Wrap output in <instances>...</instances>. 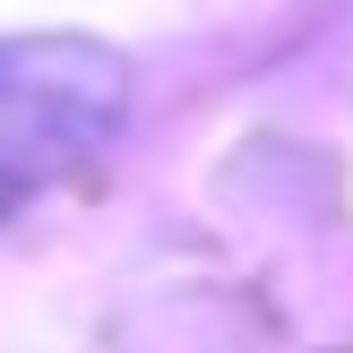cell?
Masks as SVG:
<instances>
[{
  "label": "cell",
  "mask_w": 353,
  "mask_h": 353,
  "mask_svg": "<svg viewBox=\"0 0 353 353\" xmlns=\"http://www.w3.org/2000/svg\"><path fill=\"white\" fill-rule=\"evenodd\" d=\"M130 95V61L95 34H0V224L103 164Z\"/></svg>",
  "instance_id": "cell-1"
}]
</instances>
